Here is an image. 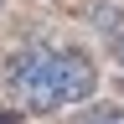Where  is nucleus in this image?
Wrapping results in <instances>:
<instances>
[{
	"instance_id": "nucleus-1",
	"label": "nucleus",
	"mask_w": 124,
	"mask_h": 124,
	"mask_svg": "<svg viewBox=\"0 0 124 124\" xmlns=\"http://www.w3.org/2000/svg\"><path fill=\"white\" fill-rule=\"evenodd\" d=\"M10 88L31 114H52L62 103H83L98 88V72L83 52H57V46H26L10 57Z\"/></svg>"
},
{
	"instance_id": "nucleus-2",
	"label": "nucleus",
	"mask_w": 124,
	"mask_h": 124,
	"mask_svg": "<svg viewBox=\"0 0 124 124\" xmlns=\"http://www.w3.org/2000/svg\"><path fill=\"white\" fill-rule=\"evenodd\" d=\"M78 124H124V114H119V108H98V114H88Z\"/></svg>"
},
{
	"instance_id": "nucleus-3",
	"label": "nucleus",
	"mask_w": 124,
	"mask_h": 124,
	"mask_svg": "<svg viewBox=\"0 0 124 124\" xmlns=\"http://www.w3.org/2000/svg\"><path fill=\"white\" fill-rule=\"evenodd\" d=\"M114 62H119V67H124V31H119V36H114Z\"/></svg>"
},
{
	"instance_id": "nucleus-4",
	"label": "nucleus",
	"mask_w": 124,
	"mask_h": 124,
	"mask_svg": "<svg viewBox=\"0 0 124 124\" xmlns=\"http://www.w3.org/2000/svg\"><path fill=\"white\" fill-rule=\"evenodd\" d=\"M0 124H21V114H0Z\"/></svg>"
}]
</instances>
